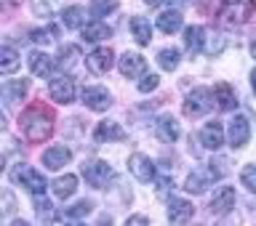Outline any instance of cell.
Wrapping results in <instances>:
<instances>
[{
  "label": "cell",
  "mask_w": 256,
  "mask_h": 226,
  "mask_svg": "<svg viewBox=\"0 0 256 226\" xmlns=\"http://www.w3.org/2000/svg\"><path fill=\"white\" fill-rule=\"evenodd\" d=\"M222 51H224V37H222V35L211 37V43H208L206 53H208V56H216V53H222Z\"/></svg>",
  "instance_id": "39"
},
{
  "label": "cell",
  "mask_w": 256,
  "mask_h": 226,
  "mask_svg": "<svg viewBox=\"0 0 256 226\" xmlns=\"http://www.w3.org/2000/svg\"><path fill=\"white\" fill-rule=\"evenodd\" d=\"M19 128L32 144L48 141L54 133V112L46 109L43 104H32L19 115Z\"/></svg>",
  "instance_id": "1"
},
{
  "label": "cell",
  "mask_w": 256,
  "mask_h": 226,
  "mask_svg": "<svg viewBox=\"0 0 256 226\" xmlns=\"http://www.w3.org/2000/svg\"><path fill=\"white\" fill-rule=\"evenodd\" d=\"M192 216H195V205H190L187 200H182V197H171V203H168V221L171 224H187Z\"/></svg>",
  "instance_id": "16"
},
{
  "label": "cell",
  "mask_w": 256,
  "mask_h": 226,
  "mask_svg": "<svg viewBox=\"0 0 256 226\" xmlns=\"http://www.w3.org/2000/svg\"><path fill=\"white\" fill-rule=\"evenodd\" d=\"M11 179H14V184H19V187H24L30 192V195H46V179L40 176L35 168H30V165H16L14 171H11Z\"/></svg>",
  "instance_id": "5"
},
{
  "label": "cell",
  "mask_w": 256,
  "mask_h": 226,
  "mask_svg": "<svg viewBox=\"0 0 256 226\" xmlns=\"http://www.w3.org/2000/svg\"><path fill=\"white\" fill-rule=\"evenodd\" d=\"M54 37H56V29L54 27H48V29H32L30 32V40H32V43H38V45L54 43Z\"/></svg>",
  "instance_id": "35"
},
{
  "label": "cell",
  "mask_w": 256,
  "mask_h": 226,
  "mask_svg": "<svg viewBox=\"0 0 256 226\" xmlns=\"http://www.w3.org/2000/svg\"><path fill=\"white\" fill-rule=\"evenodd\" d=\"M112 64H115V53H112V48H94L91 53H88L86 59V67L91 75H107L112 69Z\"/></svg>",
  "instance_id": "8"
},
{
  "label": "cell",
  "mask_w": 256,
  "mask_h": 226,
  "mask_svg": "<svg viewBox=\"0 0 256 226\" xmlns=\"http://www.w3.org/2000/svg\"><path fill=\"white\" fill-rule=\"evenodd\" d=\"M83 179L91 184L94 189H107L110 181L115 179V171H112V165L104 163V160H88V163H83Z\"/></svg>",
  "instance_id": "4"
},
{
  "label": "cell",
  "mask_w": 256,
  "mask_h": 226,
  "mask_svg": "<svg viewBox=\"0 0 256 226\" xmlns=\"http://www.w3.org/2000/svg\"><path fill=\"white\" fill-rule=\"evenodd\" d=\"M78 56H80V48L78 45H62L59 48V56H56V67H62V69H72L75 67V61H78Z\"/></svg>",
  "instance_id": "31"
},
{
  "label": "cell",
  "mask_w": 256,
  "mask_h": 226,
  "mask_svg": "<svg viewBox=\"0 0 256 226\" xmlns=\"http://www.w3.org/2000/svg\"><path fill=\"white\" fill-rule=\"evenodd\" d=\"M110 35H112V29L104 21H91V24L83 27V40L86 43H102V40H107Z\"/></svg>",
  "instance_id": "26"
},
{
  "label": "cell",
  "mask_w": 256,
  "mask_h": 226,
  "mask_svg": "<svg viewBox=\"0 0 256 226\" xmlns=\"http://www.w3.org/2000/svg\"><path fill=\"white\" fill-rule=\"evenodd\" d=\"M230 144L235 149H240V147H246L248 144V139H251V123H248V117L246 115H238V117H232V123H230Z\"/></svg>",
  "instance_id": "11"
},
{
  "label": "cell",
  "mask_w": 256,
  "mask_h": 226,
  "mask_svg": "<svg viewBox=\"0 0 256 226\" xmlns=\"http://www.w3.org/2000/svg\"><path fill=\"white\" fill-rule=\"evenodd\" d=\"M112 11H118V0H91V13L99 16V19Z\"/></svg>",
  "instance_id": "33"
},
{
  "label": "cell",
  "mask_w": 256,
  "mask_h": 226,
  "mask_svg": "<svg viewBox=\"0 0 256 226\" xmlns=\"http://www.w3.org/2000/svg\"><path fill=\"white\" fill-rule=\"evenodd\" d=\"M184 45H187V51L192 56L200 53V51H206V27L192 24V27L184 29Z\"/></svg>",
  "instance_id": "20"
},
{
  "label": "cell",
  "mask_w": 256,
  "mask_h": 226,
  "mask_svg": "<svg viewBox=\"0 0 256 226\" xmlns=\"http://www.w3.org/2000/svg\"><path fill=\"white\" fill-rule=\"evenodd\" d=\"M160 85V77L158 75H142V80H139V93H152L155 88Z\"/></svg>",
  "instance_id": "37"
},
{
  "label": "cell",
  "mask_w": 256,
  "mask_h": 226,
  "mask_svg": "<svg viewBox=\"0 0 256 226\" xmlns=\"http://www.w3.org/2000/svg\"><path fill=\"white\" fill-rule=\"evenodd\" d=\"M32 3V13L40 19H51L54 13L64 11V0H30Z\"/></svg>",
  "instance_id": "25"
},
{
  "label": "cell",
  "mask_w": 256,
  "mask_h": 226,
  "mask_svg": "<svg viewBox=\"0 0 256 226\" xmlns=\"http://www.w3.org/2000/svg\"><path fill=\"white\" fill-rule=\"evenodd\" d=\"M251 88H254V93H256V69L251 72Z\"/></svg>",
  "instance_id": "42"
},
{
  "label": "cell",
  "mask_w": 256,
  "mask_h": 226,
  "mask_svg": "<svg viewBox=\"0 0 256 226\" xmlns=\"http://www.w3.org/2000/svg\"><path fill=\"white\" fill-rule=\"evenodd\" d=\"M216 107L214 101V88H195V91L187 93V99H184V115L187 117H203L208 115Z\"/></svg>",
  "instance_id": "3"
},
{
  "label": "cell",
  "mask_w": 256,
  "mask_h": 226,
  "mask_svg": "<svg viewBox=\"0 0 256 226\" xmlns=\"http://www.w3.org/2000/svg\"><path fill=\"white\" fill-rule=\"evenodd\" d=\"M48 96H51L56 104H72L75 101V80L70 75L51 77V83H48Z\"/></svg>",
  "instance_id": "6"
},
{
  "label": "cell",
  "mask_w": 256,
  "mask_h": 226,
  "mask_svg": "<svg viewBox=\"0 0 256 226\" xmlns=\"http://www.w3.org/2000/svg\"><path fill=\"white\" fill-rule=\"evenodd\" d=\"M3 200H6V208H3V216H11V213L16 211V200H14V195H11V192H6V195H3Z\"/></svg>",
  "instance_id": "40"
},
{
  "label": "cell",
  "mask_w": 256,
  "mask_h": 226,
  "mask_svg": "<svg viewBox=\"0 0 256 226\" xmlns=\"http://www.w3.org/2000/svg\"><path fill=\"white\" fill-rule=\"evenodd\" d=\"M155 133H158L160 141L174 144L182 136V125H179V120H176V117L163 115V117H158V123H155Z\"/></svg>",
  "instance_id": "14"
},
{
  "label": "cell",
  "mask_w": 256,
  "mask_h": 226,
  "mask_svg": "<svg viewBox=\"0 0 256 226\" xmlns=\"http://www.w3.org/2000/svg\"><path fill=\"white\" fill-rule=\"evenodd\" d=\"M208 181H214L211 176H208V171H195L187 176V181H184V192H190V195H203V192L208 189Z\"/></svg>",
  "instance_id": "27"
},
{
  "label": "cell",
  "mask_w": 256,
  "mask_h": 226,
  "mask_svg": "<svg viewBox=\"0 0 256 226\" xmlns=\"http://www.w3.org/2000/svg\"><path fill=\"white\" fill-rule=\"evenodd\" d=\"M168 3H182V0H168Z\"/></svg>",
  "instance_id": "44"
},
{
  "label": "cell",
  "mask_w": 256,
  "mask_h": 226,
  "mask_svg": "<svg viewBox=\"0 0 256 226\" xmlns=\"http://www.w3.org/2000/svg\"><path fill=\"white\" fill-rule=\"evenodd\" d=\"M118 69H120V75L123 77H142L144 72H147V59H144L142 53H123L120 56V61H118Z\"/></svg>",
  "instance_id": "10"
},
{
  "label": "cell",
  "mask_w": 256,
  "mask_h": 226,
  "mask_svg": "<svg viewBox=\"0 0 256 226\" xmlns=\"http://www.w3.org/2000/svg\"><path fill=\"white\" fill-rule=\"evenodd\" d=\"M27 91H30L27 80H6L3 83V101L16 104V101H22L24 96H27Z\"/></svg>",
  "instance_id": "22"
},
{
  "label": "cell",
  "mask_w": 256,
  "mask_h": 226,
  "mask_svg": "<svg viewBox=\"0 0 256 226\" xmlns=\"http://www.w3.org/2000/svg\"><path fill=\"white\" fill-rule=\"evenodd\" d=\"M83 104L91 112H107L112 107V96L104 85H86L83 88Z\"/></svg>",
  "instance_id": "7"
},
{
  "label": "cell",
  "mask_w": 256,
  "mask_h": 226,
  "mask_svg": "<svg viewBox=\"0 0 256 226\" xmlns=\"http://www.w3.org/2000/svg\"><path fill=\"white\" fill-rule=\"evenodd\" d=\"M214 101H216V109H222V112H232L238 107V96L232 91V85H227V83L214 85Z\"/></svg>",
  "instance_id": "17"
},
{
  "label": "cell",
  "mask_w": 256,
  "mask_h": 226,
  "mask_svg": "<svg viewBox=\"0 0 256 226\" xmlns=\"http://www.w3.org/2000/svg\"><path fill=\"white\" fill-rule=\"evenodd\" d=\"M251 56H254V59H256V37L251 40Z\"/></svg>",
  "instance_id": "43"
},
{
  "label": "cell",
  "mask_w": 256,
  "mask_h": 226,
  "mask_svg": "<svg viewBox=\"0 0 256 226\" xmlns=\"http://www.w3.org/2000/svg\"><path fill=\"white\" fill-rule=\"evenodd\" d=\"M126 224L128 226H131V224H150V219H147V216H128Z\"/></svg>",
  "instance_id": "41"
},
{
  "label": "cell",
  "mask_w": 256,
  "mask_h": 226,
  "mask_svg": "<svg viewBox=\"0 0 256 226\" xmlns=\"http://www.w3.org/2000/svg\"><path fill=\"white\" fill-rule=\"evenodd\" d=\"M256 0H222L219 11H216V21L222 27H240L254 16Z\"/></svg>",
  "instance_id": "2"
},
{
  "label": "cell",
  "mask_w": 256,
  "mask_h": 226,
  "mask_svg": "<svg viewBox=\"0 0 256 226\" xmlns=\"http://www.w3.org/2000/svg\"><path fill=\"white\" fill-rule=\"evenodd\" d=\"M91 211H94L91 200H78L75 205H70L67 211H64V219H67V221H83V219L91 216Z\"/></svg>",
  "instance_id": "30"
},
{
  "label": "cell",
  "mask_w": 256,
  "mask_h": 226,
  "mask_svg": "<svg viewBox=\"0 0 256 226\" xmlns=\"http://www.w3.org/2000/svg\"><path fill=\"white\" fill-rule=\"evenodd\" d=\"M198 141L203 144L206 149H211V152H219L222 149V144H224V128H222V123H206L203 125V131H200V136H198Z\"/></svg>",
  "instance_id": "13"
},
{
  "label": "cell",
  "mask_w": 256,
  "mask_h": 226,
  "mask_svg": "<svg viewBox=\"0 0 256 226\" xmlns=\"http://www.w3.org/2000/svg\"><path fill=\"white\" fill-rule=\"evenodd\" d=\"M123 139H126V131H123V125H120V123H115V120H102V123L94 128V141L96 144L123 141Z\"/></svg>",
  "instance_id": "12"
},
{
  "label": "cell",
  "mask_w": 256,
  "mask_h": 226,
  "mask_svg": "<svg viewBox=\"0 0 256 226\" xmlns=\"http://www.w3.org/2000/svg\"><path fill=\"white\" fill-rule=\"evenodd\" d=\"M184 24V16L179 8H168V11H163L158 16V29L166 32V35H174V32H179Z\"/></svg>",
  "instance_id": "21"
},
{
  "label": "cell",
  "mask_w": 256,
  "mask_h": 226,
  "mask_svg": "<svg viewBox=\"0 0 256 226\" xmlns=\"http://www.w3.org/2000/svg\"><path fill=\"white\" fill-rule=\"evenodd\" d=\"M240 181H243V187L248 192H254V195H256V163L246 165L243 171H240Z\"/></svg>",
  "instance_id": "34"
},
{
  "label": "cell",
  "mask_w": 256,
  "mask_h": 226,
  "mask_svg": "<svg viewBox=\"0 0 256 226\" xmlns=\"http://www.w3.org/2000/svg\"><path fill=\"white\" fill-rule=\"evenodd\" d=\"M54 67H56V61H54L46 51H35V53H30V72H32L35 77H51Z\"/></svg>",
  "instance_id": "18"
},
{
  "label": "cell",
  "mask_w": 256,
  "mask_h": 226,
  "mask_svg": "<svg viewBox=\"0 0 256 226\" xmlns=\"http://www.w3.org/2000/svg\"><path fill=\"white\" fill-rule=\"evenodd\" d=\"M19 53H16L14 45H3V51H0V69H3V75H14L16 69H19Z\"/></svg>",
  "instance_id": "29"
},
{
  "label": "cell",
  "mask_w": 256,
  "mask_h": 226,
  "mask_svg": "<svg viewBox=\"0 0 256 226\" xmlns=\"http://www.w3.org/2000/svg\"><path fill=\"white\" fill-rule=\"evenodd\" d=\"M62 21L67 29H83L86 27V11L80 5H70L62 11Z\"/></svg>",
  "instance_id": "28"
},
{
  "label": "cell",
  "mask_w": 256,
  "mask_h": 226,
  "mask_svg": "<svg viewBox=\"0 0 256 226\" xmlns=\"http://www.w3.org/2000/svg\"><path fill=\"white\" fill-rule=\"evenodd\" d=\"M179 61H182V53L176 51V48H163V51L158 53V64H160V69H166V72H174L179 67Z\"/></svg>",
  "instance_id": "32"
},
{
  "label": "cell",
  "mask_w": 256,
  "mask_h": 226,
  "mask_svg": "<svg viewBox=\"0 0 256 226\" xmlns=\"http://www.w3.org/2000/svg\"><path fill=\"white\" fill-rule=\"evenodd\" d=\"M72 160V152L67 147H51L43 152V165L48 168V171H59V168H64Z\"/></svg>",
  "instance_id": "19"
},
{
  "label": "cell",
  "mask_w": 256,
  "mask_h": 226,
  "mask_svg": "<svg viewBox=\"0 0 256 226\" xmlns=\"http://www.w3.org/2000/svg\"><path fill=\"white\" fill-rule=\"evenodd\" d=\"M206 171H208V176H211L214 181L224 179V176H227V160H211Z\"/></svg>",
  "instance_id": "36"
},
{
  "label": "cell",
  "mask_w": 256,
  "mask_h": 226,
  "mask_svg": "<svg viewBox=\"0 0 256 226\" xmlns=\"http://www.w3.org/2000/svg\"><path fill=\"white\" fill-rule=\"evenodd\" d=\"M128 171H131V176L142 184H150L155 179V163H152L147 155H142V152H136V155L128 157Z\"/></svg>",
  "instance_id": "9"
},
{
  "label": "cell",
  "mask_w": 256,
  "mask_h": 226,
  "mask_svg": "<svg viewBox=\"0 0 256 226\" xmlns=\"http://www.w3.org/2000/svg\"><path fill=\"white\" fill-rule=\"evenodd\" d=\"M51 189H54V195L59 197V200H70L78 192V176H72V173L59 176V179L51 184Z\"/></svg>",
  "instance_id": "24"
},
{
  "label": "cell",
  "mask_w": 256,
  "mask_h": 226,
  "mask_svg": "<svg viewBox=\"0 0 256 226\" xmlns=\"http://www.w3.org/2000/svg\"><path fill=\"white\" fill-rule=\"evenodd\" d=\"M128 27H131V35H134V40L139 45H150L152 43V24L144 19V16H134Z\"/></svg>",
  "instance_id": "23"
},
{
  "label": "cell",
  "mask_w": 256,
  "mask_h": 226,
  "mask_svg": "<svg viewBox=\"0 0 256 226\" xmlns=\"http://www.w3.org/2000/svg\"><path fill=\"white\" fill-rule=\"evenodd\" d=\"M51 203H48V200H43V195H38L35 197V211H38V219L40 221H46V219H51Z\"/></svg>",
  "instance_id": "38"
},
{
  "label": "cell",
  "mask_w": 256,
  "mask_h": 226,
  "mask_svg": "<svg viewBox=\"0 0 256 226\" xmlns=\"http://www.w3.org/2000/svg\"><path fill=\"white\" fill-rule=\"evenodd\" d=\"M211 213L216 216H224V213H230L232 208H235V189L232 187H219L214 192V197H211Z\"/></svg>",
  "instance_id": "15"
}]
</instances>
